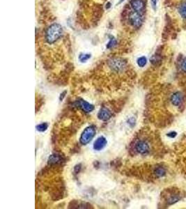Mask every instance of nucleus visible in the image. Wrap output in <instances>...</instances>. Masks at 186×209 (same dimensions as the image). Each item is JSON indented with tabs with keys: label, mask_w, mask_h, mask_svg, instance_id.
I'll return each instance as SVG.
<instances>
[{
	"label": "nucleus",
	"mask_w": 186,
	"mask_h": 209,
	"mask_svg": "<svg viewBox=\"0 0 186 209\" xmlns=\"http://www.w3.org/2000/svg\"><path fill=\"white\" fill-rule=\"evenodd\" d=\"M128 122L129 125H131V126H133L134 125V122H135V120H134V118H131V119H128Z\"/></svg>",
	"instance_id": "6ab92c4d"
},
{
	"label": "nucleus",
	"mask_w": 186,
	"mask_h": 209,
	"mask_svg": "<svg viewBox=\"0 0 186 209\" xmlns=\"http://www.w3.org/2000/svg\"><path fill=\"white\" fill-rule=\"evenodd\" d=\"M137 64L139 67H141V68L144 67V66L147 65V57H144V56L139 57L137 60Z\"/></svg>",
	"instance_id": "2eb2a0df"
},
{
	"label": "nucleus",
	"mask_w": 186,
	"mask_h": 209,
	"mask_svg": "<svg viewBox=\"0 0 186 209\" xmlns=\"http://www.w3.org/2000/svg\"><path fill=\"white\" fill-rule=\"evenodd\" d=\"M154 174H155L156 176L158 178L162 177L164 176L166 174V170L162 167H156L155 170H154Z\"/></svg>",
	"instance_id": "ddd939ff"
},
{
	"label": "nucleus",
	"mask_w": 186,
	"mask_h": 209,
	"mask_svg": "<svg viewBox=\"0 0 186 209\" xmlns=\"http://www.w3.org/2000/svg\"><path fill=\"white\" fill-rule=\"evenodd\" d=\"M151 6L154 11H156L157 8V0H151Z\"/></svg>",
	"instance_id": "a211bd4d"
},
{
	"label": "nucleus",
	"mask_w": 186,
	"mask_h": 209,
	"mask_svg": "<svg viewBox=\"0 0 186 209\" xmlns=\"http://www.w3.org/2000/svg\"><path fill=\"white\" fill-rule=\"evenodd\" d=\"M66 93H67L66 91H64V92L61 93V95H60V96H59V100H60V101H63V99L64 98V97H65V96H66Z\"/></svg>",
	"instance_id": "412c9836"
},
{
	"label": "nucleus",
	"mask_w": 186,
	"mask_h": 209,
	"mask_svg": "<svg viewBox=\"0 0 186 209\" xmlns=\"http://www.w3.org/2000/svg\"><path fill=\"white\" fill-rule=\"evenodd\" d=\"M91 54H80L79 56V60L82 63H84V62H86L87 61H88V60L91 58Z\"/></svg>",
	"instance_id": "f3484780"
},
{
	"label": "nucleus",
	"mask_w": 186,
	"mask_h": 209,
	"mask_svg": "<svg viewBox=\"0 0 186 209\" xmlns=\"http://www.w3.org/2000/svg\"><path fill=\"white\" fill-rule=\"evenodd\" d=\"M36 130L39 131V132H45V131L47 130V129L48 128V123H42L41 124H39V125L36 126Z\"/></svg>",
	"instance_id": "dca6fc26"
},
{
	"label": "nucleus",
	"mask_w": 186,
	"mask_h": 209,
	"mask_svg": "<svg viewBox=\"0 0 186 209\" xmlns=\"http://www.w3.org/2000/svg\"><path fill=\"white\" fill-rule=\"evenodd\" d=\"M124 0H120V1H119V2H118V4H121V3H122V2H124Z\"/></svg>",
	"instance_id": "5701e85b"
},
{
	"label": "nucleus",
	"mask_w": 186,
	"mask_h": 209,
	"mask_svg": "<svg viewBox=\"0 0 186 209\" xmlns=\"http://www.w3.org/2000/svg\"><path fill=\"white\" fill-rule=\"evenodd\" d=\"M116 44H117V41H116V38L113 36L109 35V42L107 44V49L113 48L114 46H116Z\"/></svg>",
	"instance_id": "4468645a"
},
{
	"label": "nucleus",
	"mask_w": 186,
	"mask_h": 209,
	"mask_svg": "<svg viewBox=\"0 0 186 209\" xmlns=\"http://www.w3.org/2000/svg\"><path fill=\"white\" fill-rule=\"evenodd\" d=\"M144 14L134 11L130 12L128 15V21L131 25L136 29L140 28L144 23Z\"/></svg>",
	"instance_id": "20e7f679"
},
{
	"label": "nucleus",
	"mask_w": 186,
	"mask_h": 209,
	"mask_svg": "<svg viewBox=\"0 0 186 209\" xmlns=\"http://www.w3.org/2000/svg\"><path fill=\"white\" fill-rule=\"evenodd\" d=\"M130 5L134 11L144 14L146 9V2L144 0H131Z\"/></svg>",
	"instance_id": "423d86ee"
},
{
	"label": "nucleus",
	"mask_w": 186,
	"mask_h": 209,
	"mask_svg": "<svg viewBox=\"0 0 186 209\" xmlns=\"http://www.w3.org/2000/svg\"><path fill=\"white\" fill-rule=\"evenodd\" d=\"M111 4L110 3H109V2H108V3H107V4H106V6H105V8H106V9H108V8H110L111 7Z\"/></svg>",
	"instance_id": "4be33fe9"
},
{
	"label": "nucleus",
	"mask_w": 186,
	"mask_h": 209,
	"mask_svg": "<svg viewBox=\"0 0 186 209\" xmlns=\"http://www.w3.org/2000/svg\"><path fill=\"white\" fill-rule=\"evenodd\" d=\"M96 127L94 126H89L83 130L80 137V142L82 145H87L90 142L96 135Z\"/></svg>",
	"instance_id": "7ed1b4c3"
},
{
	"label": "nucleus",
	"mask_w": 186,
	"mask_h": 209,
	"mask_svg": "<svg viewBox=\"0 0 186 209\" xmlns=\"http://www.w3.org/2000/svg\"><path fill=\"white\" fill-rule=\"evenodd\" d=\"M109 67L115 73H122L127 67V62L122 58H112L107 62Z\"/></svg>",
	"instance_id": "f03ea898"
},
{
	"label": "nucleus",
	"mask_w": 186,
	"mask_h": 209,
	"mask_svg": "<svg viewBox=\"0 0 186 209\" xmlns=\"http://www.w3.org/2000/svg\"><path fill=\"white\" fill-rule=\"evenodd\" d=\"M62 161V158L61 155L57 154V153H54L51 155L48 158V164H56L61 163Z\"/></svg>",
	"instance_id": "9b49d317"
},
{
	"label": "nucleus",
	"mask_w": 186,
	"mask_h": 209,
	"mask_svg": "<svg viewBox=\"0 0 186 209\" xmlns=\"http://www.w3.org/2000/svg\"><path fill=\"white\" fill-rule=\"evenodd\" d=\"M178 12L183 18L186 19V2H183L180 4L178 7Z\"/></svg>",
	"instance_id": "f8f14e48"
},
{
	"label": "nucleus",
	"mask_w": 186,
	"mask_h": 209,
	"mask_svg": "<svg viewBox=\"0 0 186 209\" xmlns=\"http://www.w3.org/2000/svg\"><path fill=\"white\" fill-rule=\"evenodd\" d=\"M63 27L61 24L53 23L48 27L46 32V40L49 44H53L62 36Z\"/></svg>",
	"instance_id": "f257e3e1"
},
{
	"label": "nucleus",
	"mask_w": 186,
	"mask_h": 209,
	"mask_svg": "<svg viewBox=\"0 0 186 209\" xmlns=\"http://www.w3.org/2000/svg\"><path fill=\"white\" fill-rule=\"evenodd\" d=\"M134 151L138 154L142 155H147L151 151V146L147 140L138 139L134 144Z\"/></svg>",
	"instance_id": "39448f33"
},
{
	"label": "nucleus",
	"mask_w": 186,
	"mask_h": 209,
	"mask_svg": "<svg viewBox=\"0 0 186 209\" xmlns=\"http://www.w3.org/2000/svg\"><path fill=\"white\" fill-rule=\"evenodd\" d=\"M76 104L85 112H91L95 109L93 104H90L86 101H84V100H80V101H77Z\"/></svg>",
	"instance_id": "6e6552de"
},
{
	"label": "nucleus",
	"mask_w": 186,
	"mask_h": 209,
	"mask_svg": "<svg viewBox=\"0 0 186 209\" xmlns=\"http://www.w3.org/2000/svg\"><path fill=\"white\" fill-rule=\"evenodd\" d=\"M112 114L109 110L106 108H102L100 110L99 112L98 113V119L101 120V121H107L111 118Z\"/></svg>",
	"instance_id": "1a4fd4ad"
},
{
	"label": "nucleus",
	"mask_w": 186,
	"mask_h": 209,
	"mask_svg": "<svg viewBox=\"0 0 186 209\" xmlns=\"http://www.w3.org/2000/svg\"><path fill=\"white\" fill-rule=\"evenodd\" d=\"M176 135H177V133L176 132H171V133H168L167 136L171 137V138H174V137L176 136Z\"/></svg>",
	"instance_id": "aec40b11"
},
{
	"label": "nucleus",
	"mask_w": 186,
	"mask_h": 209,
	"mask_svg": "<svg viewBox=\"0 0 186 209\" xmlns=\"http://www.w3.org/2000/svg\"><path fill=\"white\" fill-rule=\"evenodd\" d=\"M183 101V95L180 92H177L174 93L171 97V102L173 105L178 106L179 104L182 103Z\"/></svg>",
	"instance_id": "9d476101"
},
{
	"label": "nucleus",
	"mask_w": 186,
	"mask_h": 209,
	"mask_svg": "<svg viewBox=\"0 0 186 209\" xmlns=\"http://www.w3.org/2000/svg\"><path fill=\"white\" fill-rule=\"evenodd\" d=\"M107 143V141L106 138L105 137L101 136L99 137L98 138L96 139V141L94 142L93 148V149L96 151H99L103 149V148L106 146Z\"/></svg>",
	"instance_id": "0eeeda50"
}]
</instances>
